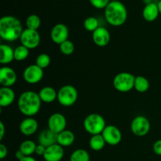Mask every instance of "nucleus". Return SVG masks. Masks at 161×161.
I'll use <instances>...</instances> for the list:
<instances>
[{
	"label": "nucleus",
	"instance_id": "nucleus-34",
	"mask_svg": "<svg viewBox=\"0 0 161 161\" xmlns=\"http://www.w3.org/2000/svg\"><path fill=\"white\" fill-rule=\"evenodd\" d=\"M8 154V149L4 144L1 143L0 144V159L3 160L5 157H6Z\"/></svg>",
	"mask_w": 161,
	"mask_h": 161
},
{
	"label": "nucleus",
	"instance_id": "nucleus-19",
	"mask_svg": "<svg viewBox=\"0 0 161 161\" xmlns=\"http://www.w3.org/2000/svg\"><path fill=\"white\" fill-rule=\"evenodd\" d=\"M39 96L42 102L52 103L58 99V92L52 86H44L39 91Z\"/></svg>",
	"mask_w": 161,
	"mask_h": 161
},
{
	"label": "nucleus",
	"instance_id": "nucleus-41",
	"mask_svg": "<svg viewBox=\"0 0 161 161\" xmlns=\"http://www.w3.org/2000/svg\"><path fill=\"white\" fill-rule=\"evenodd\" d=\"M112 1H117V0H112Z\"/></svg>",
	"mask_w": 161,
	"mask_h": 161
},
{
	"label": "nucleus",
	"instance_id": "nucleus-17",
	"mask_svg": "<svg viewBox=\"0 0 161 161\" xmlns=\"http://www.w3.org/2000/svg\"><path fill=\"white\" fill-rule=\"evenodd\" d=\"M38 141H39V144L42 145L46 148H47L58 143V134L52 131L49 128L45 129L39 134Z\"/></svg>",
	"mask_w": 161,
	"mask_h": 161
},
{
	"label": "nucleus",
	"instance_id": "nucleus-20",
	"mask_svg": "<svg viewBox=\"0 0 161 161\" xmlns=\"http://www.w3.org/2000/svg\"><path fill=\"white\" fill-rule=\"evenodd\" d=\"M14 60V50L9 45L1 44L0 46V63L8 64Z\"/></svg>",
	"mask_w": 161,
	"mask_h": 161
},
{
	"label": "nucleus",
	"instance_id": "nucleus-14",
	"mask_svg": "<svg viewBox=\"0 0 161 161\" xmlns=\"http://www.w3.org/2000/svg\"><path fill=\"white\" fill-rule=\"evenodd\" d=\"M109 31L105 27H99L94 32H92V39L94 44L97 47H106L110 42Z\"/></svg>",
	"mask_w": 161,
	"mask_h": 161
},
{
	"label": "nucleus",
	"instance_id": "nucleus-39",
	"mask_svg": "<svg viewBox=\"0 0 161 161\" xmlns=\"http://www.w3.org/2000/svg\"><path fill=\"white\" fill-rule=\"evenodd\" d=\"M143 3H144L146 6V5H149V4H150V3H152L153 2H152V0H143Z\"/></svg>",
	"mask_w": 161,
	"mask_h": 161
},
{
	"label": "nucleus",
	"instance_id": "nucleus-10",
	"mask_svg": "<svg viewBox=\"0 0 161 161\" xmlns=\"http://www.w3.org/2000/svg\"><path fill=\"white\" fill-rule=\"evenodd\" d=\"M102 135L106 144L109 146H117L122 140V133L120 130L114 125H106Z\"/></svg>",
	"mask_w": 161,
	"mask_h": 161
},
{
	"label": "nucleus",
	"instance_id": "nucleus-30",
	"mask_svg": "<svg viewBox=\"0 0 161 161\" xmlns=\"http://www.w3.org/2000/svg\"><path fill=\"white\" fill-rule=\"evenodd\" d=\"M51 62L50 57L47 53H41L36 58V64H37L41 69H44L48 67Z\"/></svg>",
	"mask_w": 161,
	"mask_h": 161
},
{
	"label": "nucleus",
	"instance_id": "nucleus-11",
	"mask_svg": "<svg viewBox=\"0 0 161 161\" xmlns=\"http://www.w3.org/2000/svg\"><path fill=\"white\" fill-rule=\"evenodd\" d=\"M66 125H67V120L65 116L59 113H53L49 117L47 121L48 128L56 134H59L65 130Z\"/></svg>",
	"mask_w": 161,
	"mask_h": 161
},
{
	"label": "nucleus",
	"instance_id": "nucleus-9",
	"mask_svg": "<svg viewBox=\"0 0 161 161\" xmlns=\"http://www.w3.org/2000/svg\"><path fill=\"white\" fill-rule=\"evenodd\" d=\"M43 69L37 64H31L25 69L23 72V78L26 83L29 84H36L43 78Z\"/></svg>",
	"mask_w": 161,
	"mask_h": 161
},
{
	"label": "nucleus",
	"instance_id": "nucleus-31",
	"mask_svg": "<svg viewBox=\"0 0 161 161\" xmlns=\"http://www.w3.org/2000/svg\"><path fill=\"white\" fill-rule=\"evenodd\" d=\"M60 51L64 55H71L75 50V45L73 42L70 40H66L64 42L59 45Z\"/></svg>",
	"mask_w": 161,
	"mask_h": 161
},
{
	"label": "nucleus",
	"instance_id": "nucleus-28",
	"mask_svg": "<svg viewBox=\"0 0 161 161\" xmlns=\"http://www.w3.org/2000/svg\"><path fill=\"white\" fill-rule=\"evenodd\" d=\"M41 25V20L39 16L36 14H31L28 16L26 20L27 28L31 30H36L37 31Z\"/></svg>",
	"mask_w": 161,
	"mask_h": 161
},
{
	"label": "nucleus",
	"instance_id": "nucleus-15",
	"mask_svg": "<svg viewBox=\"0 0 161 161\" xmlns=\"http://www.w3.org/2000/svg\"><path fill=\"white\" fill-rule=\"evenodd\" d=\"M64 147L57 144L49 146L46 149V152L43 155V159L46 161H61L64 155Z\"/></svg>",
	"mask_w": 161,
	"mask_h": 161
},
{
	"label": "nucleus",
	"instance_id": "nucleus-35",
	"mask_svg": "<svg viewBox=\"0 0 161 161\" xmlns=\"http://www.w3.org/2000/svg\"><path fill=\"white\" fill-rule=\"evenodd\" d=\"M46 149H47V148H46L45 146H43L42 145L38 144L37 146H36V153H35L37 154L38 156H42V157H43L44 153H45L46 152Z\"/></svg>",
	"mask_w": 161,
	"mask_h": 161
},
{
	"label": "nucleus",
	"instance_id": "nucleus-25",
	"mask_svg": "<svg viewBox=\"0 0 161 161\" xmlns=\"http://www.w3.org/2000/svg\"><path fill=\"white\" fill-rule=\"evenodd\" d=\"M36 146H37V145L31 140H25L20 144L19 149L26 157H31L33 153H36Z\"/></svg>",
	"mask_w": 161,
	"mask_h": 161
},
{
	"label": "nucleus",
	"instance_id": "nucleus-3",
	"mask_svg": "<svg viewBox=\"0 0 161 161\" xmlns=\"http://www.w3.org/2000/svg\"><path fill=\"white\" fill-rule=\"evenodd\" d=\"M105 17L112 26H121L125 23L127 18L126 6L119 1L110 2L105 9Z\"/></svg>",
	"mask_w": 161,
	"mask_h": 161
},
{
	"label": "nucleus",
	"instance_id": "nucleus-18",
	"mask_svg": "<svg viewBox=\"0 0 161 161\" xmlns=\"http://www.w3.org/2000/svg\"><path fill=\"white\" fill-rule=\"evenodd\" d=\"M15 92L11 87L3 86L0 89V106L6 108L9 106L15 100Z\"/></svg>",
	"mask_w": 161,
	"mask_h": 161
},
{
	"label": "nucleus",
	"instance_id": "nucleus-8",
	"mask_svg": "<svg viewBox=\"0 0 161 161\" xmlns=\"http://www.w3.org/2000/svg\"><path fill=\"white\" fill-rule=\"evenodd\" d=\"M20 41L21 45L25 46L29 50L36 48L40 43V35L36 30H31L26 28L24 29Z\"/></svg>",
	"mask_w": 161,
	"mask_h": 161
},
{
	"label": "nucleus",
	"instance_id": "nucleus-12",
	"mask_svg": "<svg viewBox=\"0 0 161 161\" xmlns=\"http://www.w3.org/2000/svg\"><path fill=\"white\" fill-rule=\"evenodd\" d=\"M69 36V28L64 24H57L50 31V38L52 41L58 45H61L64 41L68 40Z\"/></svg>",
	"mask_w": 161,
	"mask_h": 161
},
{
	"label": "nucleus",
	"instance_id": "nucleus-7",
	"mask_svg": "<svg viewBox=\"0 0 161 161\" xmlns=\"http://www.w3.org/2000/svg\"><path fill=\"white\" fill-rule=\"evenodd\" d=\"M151 124L149 119L143 116H138L132 120L130 130L132 133L138 137L146 136L149 132Z\"/></svg>",
	"mask_w": 161,
	"mask_h": 161
},
{
	"label": "nucleus",
	"instance_id": "nucleus-23",
	"mask_svg": "<svg viewBox=\"0 0 161 161\" xmlns=\"http://www.w3.org/2000/svg\"><path fill=\"white\" fill-rule=\"evenodd\" d=\"M105 144H106V142H105L102 134L92 135L89 142L90 147L94 151H101L105 147Z\"/></svg>",
	"mask_w": 161,
	"mask_h": 161
},
{
	"label": "nucleus",
	"instance_id": "nucleus-22",
	"mask_svg": "<svg viewBox=\"0 0 161 161\" xmlns=\"http://www.w3.org/2000/svg\"><path fill=\"white\" fill-rule=\"evenodd\" d=\"M75 142V135L69 130H64L58 134V144L62 147L72 146Z\"/></svg>",
	"mask_w": 161,
	"mask_h": 161
},
{
	"label": "nucleus",
	"instance_id": "nucleus-37",
	"mask_svg": "<svg viewBox=\"0 0 161 161\" xmlns=\"http://www.w3.org/2000/svg\"><path fill=\"white\" fill-rule=\"evenodd\" d=\"M15 157H16V158L17 159V160L20 161V160H21L23 158H25V157H26V156H25V154H24L23 153H22L21 151L20 150V149H18V150H17V152H16Z\"/></svg>",
	"mask_w": 161,
	"mask_h": 161
},
{
	"label": "nucleus",
	"instance_id": "nucleus-1",
	"mask_svg": "<svg viewBox=\"0 0 161 161\" xmlns=\"http://www.w3.org/2000/svg\"><path fill=\"white\" fill-rule=\"evenodd\" d=\"M24 29L20 20L14 16H4L0 19V36L7 42L20 39Z\"/></svg>",
	"mask_w": 161,
	"mask_h": 161
},
{
	"label": "nucleus",
	"instance_id": "nucleus-32",
	"mask_svg": "<svg viewBox=\"0 0 161 161\" xmlns=\"http://www.w3.org/2000/svg\"><path fill=\"white\" fill-rule=\"evenodd\" d=\"M90 2L97 9H105L110 3L109 0H90Z\"/></svg>",
	"mask_w": 161,
	"mask_h": 161
},
{
	"label": "nucleus",
	"instance_id": "nucleus-29",
	"mask_svg": "<svg viewBox=\"0 0 161 161\" xmlns=\"http://www.w3.org/2000/svg\"><path fill=\"white\" fill-rule=\"evenodd\" d=\"M84 28L88 31L94 32L97 28H99V22L97 18L94 17H89L86 18L83 23Z\"/></svg>",
	"mask_w": 161,
	"mask_h": 161
},
{
	"label": "nucleus",
	"instance_id": "nucleus-2",
	"mask_svg": "<svg viewBox=\"0 0 161 161\" xmlns=\"http://www.w3.org/2000/svg\"><path fill=\"white\" fill-rule=\"evenodd\" d=\"M41 101L39 94L35 91H27L22 93L18 99V108L27 117H32L37 114L41 108Z\"/></svg>",
	"mask_w": 161,
	"mask_h": 161
},
{
	"label": "nucleus",
	"instance_id": "nucleus-27",
	"mask_svg": "<svg viewBox=\"0 0 161 161\" xmlns=\"http://www.w3.org/2000/svg\"><path fill=\"white\" fill-rule=\"evenodd\" d=\"M29 55V49L25 46L20 45L14 49V60L18 61H22L27 59Z\"/></svg>",
	"mask_w": 161,
	"mask_h": 161
},
{
	"label": "nucleus",
	"instance_id": "nucleus-36",
	"mask_svg": "<svg viewBox=\"0 0 161 161\" xmlns=\"http://www.w3.org/2000/svg\"><path fill=\"white\" fill-rule=\"evenodd\" d=\"M5 135V125L3 122H0V141H2Z\"/></svg>",
	"mask_w": 161,
	"mask_h": 161
},
{
	"label": "nucleus",
	"instance_id": "nucleus-5",
	"mask_svg": "<svg viewBox=\"0 0 161 161\" xmlns=\"http://www.w3.org/2000/svg\"><path fill=\"white\" fill-rule=\"evenodd\" d=\"M77 98L78 91L72 85H64L58 91V101L62 106H72L76 102Z\"/></svg>",
	"mask_w": 161,
	"mask_h": 161
},
{
	"label": "nucleus",
	"instance_id": "nucleus-21",
	"mask_svg": "<svg viewBox=\"0 0 161 161\" xmlns=\"http://www.w3.org/2000/svg\"><path fill=\"white\" fill-rule=\"evenodd\" d=\"M160 11H159V8L157 4L152 3L149 5H146L144 7L142 11V16L143 18L146 20V21L152 22L157 20Z\"/></svg>",
	"mask_w": 161,
	"mask_h": 161
},
{
	"label": "nucleus",
	"instance_id": "nucleus-33",
	"mask_svg": "<svg viewBox=\"0 0 161 161\" xmlns=\"http://www.w3.org/2000/svg\"><path fill=\"white\" fill-rule=\"evenodd\" d=\"M153 152L155 153L157 155L161 156V139L157 140V142H155V143L153 144Z\"/></svg>",
	"mask_w": 161,
	"mask_h": 161
},
{
	"label": "nucleus",
	"instance_id": "nucleus-4",
	"mask_svg": "<svg viewBox=\"0 0 161 161\" xmlns=\"http://www.w3.org/2000/svg\"><path fill=\"white\" fill-rule=\"evenodd\" d=\"M85 130L91 135H101L106 127L103 116L97 113L89 114L83 121Z\"/></svg>",
	"mask_w": 161,
	"mask_h": 161
},
{
	"label": "nucleus",
	"instance_id": "nucleus-26",
	"mask_svg": "<svg viewBox=\"0 0 161 161\" xmlns=\"http://www.w3.org/2000/svg\"><path fill=\"white\" fill-rule=\"evenodd\" d=\"M69 161H90V155L86 149H78L71 154Z\"/></svg>",
	"mask_w": 161,
	"mask_h": 161
},
{
	"label": "nucleus",
	"instance_id": "nucleus-40",
	"mask_svg": "<svg viewBox=\"0 0 161 161\" xmlns=\"http://www.w3.org/2000/svg\"><path fill=\"white\" fill-rule=\"evenodd\" d=\"M157 6H158V8H159V11H160V14H161V0L160 2H159L158 3H157Z\"/></svg>",
	"mask_w": 161,
	"mask_h": 161
},
{
	"label": "nucleus",
	"instance_id": "nucleus-6",
	"mask_svg": "<svg viewBox=\"0 0 161 161\" xmlns=\"http://www.w3.org/2000/svg\"><path fill=\"white\" fill-rule=\"evenodd\" d=\"M135 76L130 72H120L113 79V86L116 91L122 93L129 92L135 86Z\"/></svg>",
	"mask_w": 161,
	"mask_h": 161
},
{
	"label": "nucleus",
	"instance_id": "nucleus-24",
	"mask_svg": "<svg viewBox=\"0 0 161 161\" xmlns=\"http://www.w3.org/2000/svg\"><path fill=\"white\" fill-rule=\"evenodd\" d=\"M134 88L139 93H145L149 90V82L146 77L142 75H138L135 76V86Z\"/></svg>",
	"mask_w": 161,
	"mask_h": 161
},
{
	"label": "nucleus",
	"instance_id": "nucleus-13",
	"mask_svg": "<svg viewBox=\"0 0 161 161\" xmlns=\"http://www.w3.org/2000/svg\"><path fill=\"white\" fill-rule=\"evenodd\" d=\"M17 81V74L10 67L3 66L0 69V84L3 86L10 87Z\"/></svg>",
	"mask_w": 161,
	"mask_h": 161
},
{
	"label": "nucleus",
	"instance_id": "nucleus-38",
	"mask_svg": "<svg viewBox=\"0 0 161 161\" xmlns=\"http://www.w3.org/2000/svg\"><path fill=\"white\" fill-rule=\"evenodd\" d=\"M20 161H36V160L32 157H25V158H23Z\"/></svg>",
	"mask_w": 161,
	"mask_h": 161
},
{
	"label": "nucleus",
	"instance_id": "nucleus-16",
	"mask_svg": "<svg viewBox=\"0 0 161 161\" xmlns=\"http://www.w3.org/2000/svg\"><path fill=\"white\" fill-rule=\"evenodd\" d=\"M39 124L37 120L32 117H27L21 121L20 124V130L25 136L34 135L38 130Z\"/></svg>",
	"mask_w": 161,
	"mask_h": 161
}]
</instances>
